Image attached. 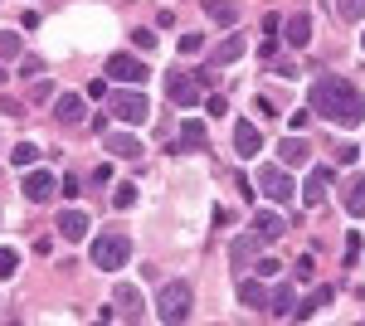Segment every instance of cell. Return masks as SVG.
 Segmentation results:
<instances>
[{"mask_svg":"<svg viewBox=\"0 0 365 326\" xmlns=\"http://www.w3.org/2000/svg\"><path fill=\"white\" fill-rule=\"evenodd\" d=\"M312 112H322V117L336 122V127H361L365 122V93L351 78L327 73V78L312 83Z\"/></svg>","mask_w":365,"mask_h":326,"instance_id":"obj_1","label":"cell"},{"mask_svg":"<svg viewBox=\"0 0 365 326\" xmlns=\"http://www.w3.org/2000/svg\"><path fill=\"white\" fill-rule=\"evenodd\" d=\"M190 307H195V287L185 282V277H170L166 287H161V297H156V317L161 322H185L190 317Z\"/></svg>","mask_w":365,"mask_h":326,"instance_id":"obj_2","label":"cell"},{"mask_svg":"<svg viewBox=\"0 0 365 326\" xmlns=\"http://www.w3.org/2000/svg\"><path fill=\"white\" fill-rule=\"evenodd\" d=\"M127 258H132V239L122 234V229H108V234H98L93 239V268H127Z\"/></svg>","mask_w":365,"mask_h":326,"instance_id":"obj_3","label":"cell"},{"mask_svg":"<svg viewBox=\"0 0 365 326\" xmlns=\"http://www.w3.org/2000/svg\"><path fill=\"white\" fill-rule=\"evenodd\" d=\"M258 190L268 195V200H278V205H287L292 195H297V185H292V175H287V165H258Z\"/></svg>","mask_w":365,"mask_h":326,"instance_id":"obj_4","label":"cell"},{"mask_svg":"<svg viewBox=\"0 0 365 326\" xmlns=\"http://www.w3.org/2000/svg\"><path fill=\"white\" fill-rule=\"evenodd\" d=\"M108 108H113V117H117V122H127V127H141V122L151 117V103L141 98L137 88H132V93H113Z\"/></svg>","mask_w":365,"mask_h":326,"instance_id":"obj_5","label":"cell"},{"mask_svg":"<svg viewBox=\"0 0 365 326\" xmlns=\"http://www.w3.org/2000/svg\"><path fill=\"white\" fill-rule=\"evenodd\" d=\"M146 73H151V68H146L141 58H132V54H113V58H108V78H117V83L141 88V83H146Z\"/></svg>","mask_w":365,"mask_h":326,"instance_id":"obj_6","label":"cell"},{"mask_svg":"<svg viewBox=\"0 0 365 326\" xmlns=\"http://www.w3.org/2000/svg\"><path fill=\"white\" fill-rule=\"evenodd\" d=\"M331 180H336V170H331V165H312L307 185H302V205H327V190H331Z\"/></svg>","mask_w":365,"mask_h":326,"instance_id":"obj_7","label":"cell"},{"mask_svg":"<svg viewBox=\"0 0 365 326\" xmlns=\"http://www.w3.org/2000/svg\"><path fill=\"white\" fill-rule=\"evenodd\" d=\"M166 98H170V103H180V108H195V103H200V83L190 78V73H170V78H166Z\"/></svg>","mask_w":365,"mask_h":326,"instance_id":"obj_8","label":"cell"},{"mask_svg":"<svg viewBox=\"0 0 365 326\" xmlns=\"http://www.w3.org/2000/svg\"><path fill=\"white\" fill-rule=\"evenodd\" d=\"M253 234H258L263 244H278L282 234H287V219L273 215V210H258V215H253Z\"/></svg>","mask_w":365,"mask_h":326,"instance_id":"obj_9","label":"cell"},{"mask_svg":"<svg viewBox=\"0 0 365 326\" xmlns=\"http://www.w3.org/2000/svg\"><path fill=\"white\" fill-rule=\"evenodd\" d=\"M103 146L113 151L117 161H137L141 151H146V146H141V141H137L132 132H108V136H103Z\"/></svg>","mask_w":365,"mask_h":326,"instance_id":"obj_10","label":"cell"},{"mask_svg":"<svg viewBox=\"0 0 365 326\" xmlns=\"http://www.w3.org/2000/svg\"><path fill=\"white\" fill-rule=\"evenodd\" d=\"M54 229H58V239H68V244H78V239H88V215H83V210H63Z\"/></svg>","mask_w":365,"mask_h":326,"instance_id":"obj_11","label":"cell"},{"mask_svg":"<svg viewBox=\"0 0 365 326\" xmlns=\"http://www.w3.org/2000/svg\"><path fill=\"white\" fill-rule=\"evenodd\" d=\"M25 195L34 200V205L54 200V170H29V175H25Z\"/></svg>","mask_w":365,"mask_h":326,"instance_id":"obj_12","label":"cell"},{"mask_svg":"<svg viewBox=\"0 0 365 326\" xmlns=\"http://www.w3.org/2000/svg\"><path fill=\"white\" fill-rule=\"evenodd\" d=\"M278 161L292 170V165H307L312 161V146L302 141V136H282V146H278Z\"/></svg>","mask_w":365,"mask_h":326,"instance_id":"obj_13","label":"cell"},{"mask_svg":"<svg viewBox=\"0 0 365 326\" xmlns=\"http://www.w3.org/2000/svg\"><path fill=\"white\" fill-rule=\"evenodd\" d=\"M292 307H297V292H292V282H278L273 292H268V317H292Z\"/></svg>","mask_w":365,"mask_h":326,"instance_id":"obj_14","label":"cell"},{"mask_svg":"<svg viewBox=\"0 0 365 326\" xmlns=\"http://www.w3.org/2000/svg\"><path fill=\"white\" fill-rule=\"evenodd\" d=\"M54 117L63 127H83V98H78V93H63L54 103Z\"/></svg>","mask_w":365,"mask_h":326,"instance_id":"obj_15","label":"cell"},{"mask_svg":"<svg viewBox=\"0 0 365 326\" xmlns=\"http://www.w3.org/2000/svg\"><path fill=\"white\" fill-rule=\"evenodd\" d=\"M239 54H244V34H229V39H220V44L210 49V68H225V63H234Z\"/></svg>","mask_w":365,"mask_h":326,"instance_id":"obj_16","label":"cell"},{"mask_svg":"<svg viewBox=\"0 0 365 326\" xmlns=\"http://www.w3.org/2000/svg\"><path fill=\"white\" fill-rule=\"evenodd\" d=\"M234 146H239V156H258V151H263V132H258L253 122H239V127H234Z\"/></svg>","mask_w":365,"mask_h":326,"instance_id":"obj_17","label":"cell"},{"mask_svg":"<svg viewBox=\"0 0 365 326\" xmlns=\"http://www.w3.org/2000/svg\"><path fill=\"white\" fill-rule=\"evenodd\" d=\"M282 29H287V44H292V49H307V44H312V20L302 15V10L287 15V25H282Z\"/></svg>","mask_w":365,"mask_h":326,"instance_id":"obj_18","label":"cell"},{"mask_svg":"<svg viewBox=\"0 0 365 326\" xmlns=\"http://www.w3.org/2000/svg\"><path fill=\"white\" fill-rule=\"evenodd\" d=\"M205 15H210V20H215V25H239V5H234V0H205Z\"/></svg>","mask_w":365,"mask_h":326,"instance_id":"obj_19","label":"cell"},{"mask_svg":"<svg viewBox=\"0 0 365 326\" xmlns=\"http://www.w3.org/2000/svg\"><path fill=\"white\" fill-rule=\"evenodd\" d=\"M331 297H336L331 287H317V292H312V297L302 302V307H292V317H297V322H307V317H317L322 307H331Z\"/></svg>","mask_w":365,"mask_h":326,"instance_id":"obj_20","label":"cell"},{"mask_svg":"<svg viewBox=\"0 0 365 326\" xmlns=\"http://www.w3.org/2000/svg\"><path fill=\"white\" fill-rule=\"evenodd\" d=\"M113 297H117V307H122V317H132V322L141 317V292L132 287V282H117V292H113Z\"/></svg>","mask_w":365,"mask_h":326,"instance_id":"obj_21","label":"cell"},{"mask_svg":"<svg viewBox=\"0 0 365 326\" xmlns=\"http://www.w3.org/2000/svg\"><path fill=\"white\" fill-rule=\"evenodd\" d=\"M341 205H346L351 215H365V175H351V180H346V195H341Z\"/></svg>","mask_w":365,"mask_h":326,"instance_id":"obj_22","label":"cell"},{"mask_svg":"<svg viewBox=\"0 0 365 326\" xmlns=\"http://www.w3.org/2000/svg\"><path fill=\"white\" fill-rule=\"evenodd\" d=\"M258 244H263L258 234H253V239H234V248H229V258H234V268H244V263H253V253H258Z\"/></svg>","mask_w":365,"mask_h":326,"instance_id":"obj_23","label":"cell"},{"mask_svg":"<svg viewBox=\"0 0 365 326\" xmlns=\"http://www.w3.org/2000/svg\"><path fill=\"white\" fill-rule=\"evenodd\" d=\"M210 141V132H205V122L200 117H190L185 127H180V146H205Z\"/></svg>","mask_w":365,"mask_h":326,"instance_id":"obj_24","label":"cell"},{"mask_svg":"<svg viewBox=\"0 0 365 326\" xmlns=\"http://www.w3.org/2000/svg\"><path fill=\"white\" fill-rule=\"evenodd\" d=\"M239 302H244V307H268V292H263L258 282L244 277V282H239Z\"/></svg>","mask_w":365,"mask_h":326,"instance_id":"obj_25","label":"cell"},{"mask_svg":"<svg viewBox=\"0 0 365 326\" xmlns=\"http://www.w3.org/2000/svg\"><path fill=\"white\" fill-rule=\"evenodd\" d=\"M10 156H15V165H34V161H39V146H34V141H20Z\"/></svg>","mask_w":365,"mask_h":326,"instance_id":"obj_26","label":"cell"},{"mask_svg":"<svg viewBox=\"0 0 365 326\" xmlns=\"http://www.w3.org/2000/svg\"><path fill=\"white\" fill-rule=\"evenodd\" d=\"M15 268H20V253L15 248H0V277H15Z\"/></svg>","mask_w":365,"mask_h":326,"instance_id":"obj_27","label":"cell"},{"mask_svg":"<svg viewBox=\"0 0 365 326\" xmlns=\"http://www.w3.org/2000/svg\"><path fill=\"white\" fill-rule=\"evenodd\" d=\"M39 73H44V58H34V54L20 58V78H39Z\"/></svg>","mask_w":365,"mask_h":326,"instance_id":"obj_28","label":"cell"},{"mask_svg":"<svg viewBox=\"0 0 365 326\" xmlns=\"http://www.w3.org/2000/svg\"><path fill=\"white\" fill-rule=\"evenodd\" d=\"M0 58H20V34H0Z\"/></svg>","mask_w":365,"mask_h":326,"instance_id":"obj_29","label":"cell"},{"mask_svg":"<svg viewBox=\"0 0 365 326\" xmlns=\"http://www.w3.org/2000/svg\"><path fill=\"white\" fill-rule=\"evenodd\" d=\"M132 200H137V190H132V185H117V190H113V210H127Z\"/></svg>","mask_w":365,"mask_h":326,"instance_id":"obj_30","label":"cell"},{"mask_svg":"<svg viewBox=\"0 0 365 326\" xmlns=\"http://www.w3.org/2000/svg\"><path fill=\"white\" fill-rule=\"evenodd\" d=\"M205 49V34H180V54H200Z\"/></svg>","mask_w":365,"mask_h":326,"instance_id":"obj_31","label":"cell"},{"mask_svg":"<svg viewBox=\"0 0 365 326\" xmlns=\"http://www.w3.org/2000/svg\"><path fill=\"white\" fill-rule=\"evenodd\" d=\"M292 277H297V282H307V277H312V253H302V258L292 263Z\"/></svg>","mask_w":365,"mask_h":326,"instance_id":"obj_32","label":"cell"},{"mask_svg":"<svg viewBox=\"0 0 365 326\" xmlns=\"http://www.w3.org/2000/svg\"><path fill=\"white\" fill-rule=\"evenodd\" d=\"M365 0H341V20H361Z\"/></svg>","mask_w":365,"mask_h":326,"instance_id":"obj_33","label":"cell"},{"mask_svg":"<svg viewBox=\"0 0 365 326\" xmlns=\"http://www.w3.org/2000/svg\"><path fill=\"white\" fill-rule=\"evenodd\" d=\"M278 39H282V34H263V44H258V54H263V58H273V54H278Z\"/></svg>","mask_w":365,"mask_h":326,"instance_id":"obj_34","label":"cell"},{"mask_svg":"<svg viewBox=\"0 0 365 326\" xmlns=\"http://www.w3.org/2000/svg\"><path fill=\"white\" fill-rule=\"evenodd\" d=\"M132 39H137V49H156V29H137Z\"/></svg>","mask_w":365,"mask_h":326,"instance_id":"obj_35","label":"cell"},{"mask_svg":"<svg viewBox=\"0 0 365 326\" xmlns=\"http://www.w3.org/2000/svg\"><path fill=\"white\" fill-rule=\"evenodd\" d=\"M356 258H361V234H351V239H346V263H356Z\"/></svg>","mask_w":365,"mask_h":326,"instance_id":"obj_36","label":"cell"},{"mask_svg":"<svg viewBox=\"0 0 365 326\" xmlns=\"http://www.w3.org/2000/svg\"><path fill=\"white\" fill-rule=\"evenodd\" d=\"M278 268H282V263H273V258H258V268H253V272H258V277H273Z\"/></svg>","mask_w":365,"mask_h":326,"instance_id":"obj_37","label":"cell"},{"mask_svg":"<svg viewBox=\"0 0 365 326\" xmlns=\"http://www.w3.org/2000/svg\"><path fill=\"white\" fill-rule=\"evenodd\" d=\"M356 156H361L356 146H336V165H351V161H356Z\"/></svg>","mask_w":365,"mask_h":326,"instance_id":"obj_38","label":"cell"},{"mask_svg":"<svg viewBox=\"0 0 365 326\" xmlns=\"http://www.w3.org/2000/svg\"><path fill=\"white\" fill-rule=\"evenodd\" d=\"M273 73H278V78H297V63H287V58H282V63H273Z\"/></svg>","mask_w":365,"mask_h":326,"instance_id":"obj_39","label":"cell"},{"mask_svg":"<svg viewBox=\"0 0 365 326\" xmlns=\"http://www.w3.org/2000/svg\"><path fill=\"white\" fill-rule=\"evenodd\" d=\"M58 195H68V200H78V195H83V190H78V175H68V180H63V190H58Z\"/></svg>","mask_w":365,"mask_h":326,"instance_id":"obj_40","label":"cell"},{"mask_svg":"<svg viewBox=\"0 0 365 326\" xmlns=\"http://www.w3.org/2000/svg\"><path fill=\"white\" fill-rule=\"evenodd\" d=\"M205 108H210V117H220V112H229V103H225V98H220V93H215V98H210Z\"/></svg>","mask_w":365,"mask_h":326,"instance_id":"obj_41","label":"cell"},{"mask_svg":"<svg viewBox=\"0 0 365 326\" xmlns=\"http://www.w3.org/2000/svg\"><path fill=\"white\" fill-rule=\"evenodd\" d=\"M5 78H10V73H5V68H0V83H5Z\"/></svg>","mask_w":365,"mask_h":326,"instance_id":"obj_42","label":"cell"},{"mask_svg":"<svg viewBox=\"0 0 365 326\" xmlns=\"http://www.w3.org/2000/svg\"><path fill=\"white\" fill-rule=\"evenodd\" d=\"M361 49H365V34H361Z\"/></svg>","mask_w":365,"mask_h":326,"instance_id":"obj_43","label":"cell"}]
</instances>
